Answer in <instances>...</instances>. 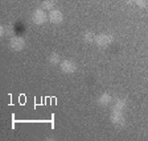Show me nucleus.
Returning <instances> with one entry per match:
<instances>
[{
  "label": "nucleus",
  "instance_id": "12",
  "mask_svg": "<svg viewBox=\"0 0 148 141\" xmlns=\"http://www.w3.org/2000/svg\"><path fill=\"white\" fill-rule=\"evenodd\" d=\"M11 32H12V27L11 25H0V36L1 37L11 34Z\"/></svg>",
  "mask_w": 148,
  "mask_h": 141
},
{
  "label": "nucleus",
  "instance_id": "5",
  "mask_svg": "<svg viewBox=\"0 0 148 141\" xmlns=\"http://www.w3.org/2000/svg\"><path fill=\"white\" fill-rule=\"evenodd\" d=\"M46 18H48V16H46L45 11L42 8H37L32 15V21L36 25H42L46 21Z\"/></svg>",
  "mask_w": 148,
  "mask_h": 141
},
{
  "label": "nucleus",
  "instance_id": "1",
  "mask_svg": "<svg viewBox=\"0 0 148 141\" xmlns=\"http://www.w3.org/2000/svg\"><path fill=\"white\" fill-rule=\"evenodd\" d=\"M94 42L97 44V46L99 48H107L111 44L114 42V37L112 34H107V33H101L95 37V41Z\"/></svg>",
  "mask_w": 148,
  "mask_h": 141
},
{
  "label": "nucleus",
  "instance_id": "6",
  "mask_svg": "<svg viewBox=\"0 0 148 141\" xmlns=\"http://www.w3.org/2000/svg\"><path fill=\"white\" fill-rule=\"evenodd\" d=\"M48 18H49V21L53 22V24H61L62 20H64V15H62V12L60 9H52L49 12Z\"/></svg>",
  "mask_w": 148,
  "mask_h": 141
},
{
  "label": "nucleus",
  "instance_id": "4",
  "mask_svg": "<svg viewBox=\"0 0 148 141\" xmlns=\"http://www.w3.org/2000/svg\"><path fill=\"white\" fill-rule=\"evenodd\" d=\"M60 69L65 74H73L77 71V63L74 61H71V59H64L60 63Z\"/></svg>",
  "mask_w": 148,
  "mask_h": 141
},
{
  "label": "nucleus",
  "instance_id": "14",
  "mask_svg": "<svg viewBox=\"0 0 148 141\" xmlns=\"http://www.w3.org/2000/svg\"><path fill=\"white\" fill-rule=\"evenodd\" d=\"M127 4H134V0H126Z\"/></svg>",
  "mask_w": 148,
  "mask_h": 141
},
{
  "label": "nucleus",
  "instance_id": "9",
  "mask_svg": "<svg viewBox=\"0 0 148 141\" xmlns=\"http://www.w3.org/2000/svg\"><path fill=\"white\" fill-rule=\"evenodd\" d=\"M48 63L53 65V66L61 63V58H60V54H58V53H56V52L50 53L49 57H48Z\"/></svg>",
  "mask_w": 148,
  "mask_h": 141
},
{
  "label": "nucleus",
  "instance_id": "3",
  "mask_svg": "<svg viewBox=\"0 0 148 141\" xmlns=\"http://www.w3.org/2000/svg\"><path fill=\"white\" fill-rule=\"evenodd\" d=\"M25 48V40L20 36H15L9 40V49L13 52H21Z\"/></svg>",
  "mask_w": 148,
  "mask_h": 141
},
{
  "label": "nucleus",
  "instance_id": "11",
  "mask_svg": "<svg viewBox=\"0 0 148 141\" xmlns=\"http://www.w3.org/2000/svg\"><path fill=\"white\" fill-rule=\"evenodd\" d=\"M54 5H56V0H44L42 4H41V8L44 11H52V9H54Z\"/></svg>",
  "mask_w": 148,
  "mask_h": 141
},
{
  "label": "nucleus",
  "instance_id": "7",
  "mask_svg": "<svg viewBox=\"0 0 148 141\" xmlns=\"http://www.w3.org/2000/svg\"><path fill=\"white\" fill-rule=\"evenodd\" d=\"M111 103V95L105 92V94H101V95L97 98V104L101 106V107H106Z\"/></svg>",
  "mask_w": 148,
  "mask_h": 141
},
{
  "label": "nucleus",
  "instance_id": "2",
  "mask_svg": "<svg viewBox=\"0 0 148 141\" xmlns=\"http://www.w3.org/2000/svg\"><path fill=\"white\" fill-rule=\"evenodd\" d=\"M110 121L114 124L115 127H119V128L124 127V124H126V119H124V116H123V111L112 110L111 116H110Z\"/></svg>",
  "mask_w": 148,
  "mask_h": 141
},
{
  "label": "nucleus",
  "instance_id": "10",
  "mask_svg": "<svg viewBox=\"0 0 148 141\" xmlns=\"http://www.w3.org/2000/svg\"><path fill=\"white\" fill-rule=\"evenodd\" d=\"M126 106H127V100H126V99L119 98V99H116V101H115V104H114V107H112V110L123 111L124 108H126Z\"/></svg>",
  "mask_w": 148,
  "mask_h": 141
},
{
  "label": "nucleus",
  "instance_id": "8",
  "mask_svg": "<svg viewBox=\"0 0 148 141\" xmlns=\"http://www.w3.org/2000/svg\"><path fill=\"white\" fill-rule=\"evenodd\" d=\"M95 33L91 31H86L85 33L82 34V40L83 42H86V44H92L94 41H95Z\"/></svg>",
  "mask_w": 148,
  "mask_h": 141
},
{
  "label": "nucleus",
  "instance_id": "13",
  "mask_svg": "<svg viewBox=\"0 0 148 141\" xmlns=\"http://www.w3.org/2000/svg\"><path fill=\"white\" fill-rule=\"evenodd\" d=\"M134 3L139 7V8H145L148 5V0H134Z\"/></svg>",
  "mask_w": 148,
  "mask_h": 141
}]
</instances>
